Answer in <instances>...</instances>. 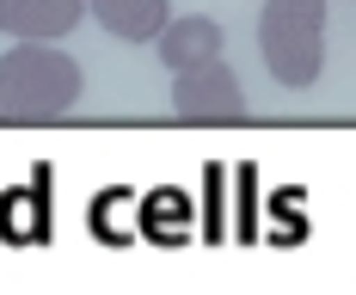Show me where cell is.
I'll use <instances>...</instances> for the list:
<instances>
[{
    "instance_id": "3957f363",
    "label": "cell",
    "mask_w": 356,
    "mask_h": 295,
    "mask_svg": "<svg viewBox=\"0 0 356 295\" xmlns=\"http://www.w3.org/2000/svg\"><path fill=\"white\" fill-rule=\"evenodd\" d=\"M172 111L184 123H240L246 117V86H240V74L215 56L203 68L172 74Z\"/></svg>"
},
{
    "instance_id": "277c9868",
    "label": "cell",
    "mask_w": 356,
    "mask_h": 295,
    "mask_svg": "<svg viewBox=\"0 0 356 295\" xmlns=\"http://www.w3.org/2000/svg\"><path fill=\"white\" fill-rule=\"evenodd\" d=\"M86 13V0H0V31L19 43H56Z\"/></svg>"
},
{
    "instance_id": "6da1fadb",
    "label": "cell",
    "mask_w": 356,
    "mask_h": 295,
    "mask_svg": "<svg viewBox=\"0 0 356 295\" xmlns=\"http://www.w3.org/2000/svg\"><path fill=\"white\" fill-rule=\"evenodd\" d=\"M80 62L56 43H13L0 56V123H56L80 105Z\"/></svg>"
},
{
    "instance_id": "8992f818",
    "label": "cell",
    "mask_w": 356,
    "mask_h": 295,
    "mask_svg": "<svg viewBox=\"0 0 356 295\" xmlns=\"http://www.w3.org/2000/svg\"><path fill=\"white\" fill-rule=\"evenodd\" d=\"M92 19L123 43H154L166 31V0H92Z\"/></svg>"
},
{
    "instance_id": "52a82bcc",
    "label": "cell",
    "mask_w": 356,
    "mask_h": 295,
    "mask_svg": "<svg viewBox=\"0 0 356 295\" xmlns=\"http://www.w3.org/2000/svg\"><path fill=\"white\" fill-rule=\"evenodd\" d=\"M0 228H6L13 240H43L49 216H43V203H37V197H13V203H0Z\"/></svg>"
},
{
    "instance_id": "7a4b0ae2",
    "label": "cell",
    "mask_w": 356,
    "mask_h": 295,
    "mask_svg": "<svg viewBox=\"0 0 356 295\" xmlns=\"http://www.w3.org/2000/svg\"><path fill=\"white\" fill-rule=\"evenodd\" d=\"M258 43H264V68L277 86L289 93L314 86L325 62V0H264Z\"/></svg>"
},
{
    "instance_id": "5b68a950",
    "label": "cell",
    "mask_w": 356,
    "mask_h": 295,
    "mask_svg": "<svg viewBox=\"0 0 356 295\" xmlns=\"http://www.w3.org/2000/svg\"><path fill=\"white\" fill-rule=\"evenodd\" d=\"M154 49H160V62H166L172 74L203 68V62L221 56V25L203 19V13H191V19H166V31L154 37Z\"/></svg>"
}]
</instances>
